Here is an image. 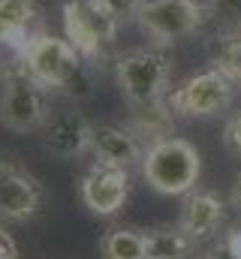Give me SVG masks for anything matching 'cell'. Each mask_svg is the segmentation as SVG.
Returning <instances> with one entry per match:
<instances>
[{
    "mask_svg": "<svg viewBox=\"0 0 241 259\" xmlns=\"http://www.w3.org/2000/svg\"><path fill=\"white\" fill-rule=\"evenodd\" d=\"M115 78L124 100L133 109H154L166 106L169 97V78H172V61L163 46L133 49L124 52L115 61Z\"/></svg>",
    "mask_w": 241,
    "mask_h": 259,
    "instance_id": "cell-3",
    "label": "cell"
},
{
    "mask_svg": "<svg viewBox=\"0 0 241 259\" xmlns=\"http://www.w3.org/2000/svg\"><path fill=\"white\" fill-rule=\"evenodd\" d=\"M235 84L217 69H205V72H196L190 78H184L178 88L169 91L166 103L172 109V115H181V118H214L220 112H226L235 100Z\"/></svg>",
    "mask_w": 241,
    "mask_h": 259,
    "instance_id": "cell-6",
    "label": "cell"
},
{
    "mask_svg": "<svg viewBox=\"0 0 241 259\" xmlns=\"http://www.w3.org/2000/svg\"><path fill=\"white\" fill-rule=\"evenodd\" d=\"M39 133H43V148L58 160L82 157L94 145V124H88L78 112H60L49 118V124Z\"/></svg>",
    "mask_w": 241,
    "mask_h": 259,
    "instance_id": "cell-9",
    "label": "cell"
},
{
    "mask_svg": "<svg viewBox=\"0 0 241 259\" xmlns=\"http://www.w3.org/2000/svg\"><path fill=\"white\" fill-rule=\"evenodd\" d=\"M0 124L12 133H39L49 124L46 88L24 69V64L3 69L0 78Z\"/></svg>",
    "mask_w": 241,
    "mask_h": 259,
    "instance_id": "cell-5",
    "label": "cell"
},
{
    "mask_svg": "<svg viewBox=\"0 0 241 259\" xmlns=\"http://www.w3.org/2000/svg\"><path fill=\"white\" fill-rule=\"evenodd\" d=\"M214 33H241V0H205Z\"/></svg>",
    "mask_w": 241,
    "mask_h": 259,
    "instance_id": "cell-17",
    "label": "cell"
},
{
    "mask_svg": "<svg viewBox=\"0 0 241 259\" xmlns=\"http://www.w3.org/2000/svg\"><path fill=\"white\" fill-rule=\"evenodd\" d=\"M12 256H15V253H12V244L0 235V259H12Z\"/></svg>",
    "mask_w": 241,
    "mask_h": 259,
    "instance_id": "cell-22",
    "label": "cell"
},
{
    "mask_svg": "<svg viewBox=\"0 0 241 259\" xmlns=\"http://www.w3.org/2000/svg\"><path fill=\"white\" fill-rule=\"evenodd\" d=\"M223 148H226L232 157L241 160V112L229 115L226 124H223Z\"/></svg>",
    "mask_w": 241,
    "mask_h": 259,
    "instance_id": "cell-18",
    "label": "cell"
},
{
    "mask_svg": "<svg viewBox=\"0 0 241 259\" xmlns=\"http://www.w3.org/2000/svg\"><path fill=\"white\" fill-rule=\"evenodd\" d=\"M223 217H226V202L220 196L211 190H193L187 193V202L181 208L178 226L190 238L205 241L223 226Z\"/></svg>",
    "mask_w": 241,
    "mask_h": 259,
    "instance_id": "cell-11",
    "label": "cell"
},
{
    "mask_svg": "<svg viewBox=\"0 0 241 259\" xmlns=\"http://www.w3.org/2000/svg\"><path fill=\"white\" fill-rule=\"evenodd\" d=\"M91 154L97 157V163L118 166V169L133 172V169L142 166V160H145V145H142V139H139L130 127L103 124V127H94Z\"/></svg>",
    "mask_w": 241,
    "mask_h": 259,
    "instance_id": "cell-10",
    "label": "cell"
},
{
    "mask_svg": "<svg viewBox=\"0 0 241 259\" xmlns=\"http://www.w3.org/2000/svg\"><path fill=\"white\" fill-rule=\"evenodd\" d=\"M196 259H241V253L226 241V238H223V241H217L211 250H205L202 256H196Z\"/></svg>",
    "mask_w": 241,
    "mask_h": 259,
    "instance_id": "cell-19",
    "label": "cell"
},
{
    "mask_svg": "<svg viewBox=\"0 0 241 259\" xmlns=\"http://www.w3.org/2000/svg\"><path fill=\"white\" fill-rule=\"evenodd\" d=\"M205 21H208L205 0H142L133 18V24L154 46L163 49L199 33Z\"/></svg>",
    "mask_w": 241,
    "mask_h": 259,
    "instance_id": "cell-4",
    "label": "cell"
},
{
    "mask_svg": "<svg viewBox=\"0 0 241 259\" xmlns=\"http://www.w3.org/2000/svg\"><path fill=\"white\" fill-rule=\"evenodd\" d=\"M232 208L238 211V217H241V175H238V181H235V190H232Z\"/></svg>",
    "mask_w": 241,
    "mask_h": 259,
    "instance_id": "cell-21",
    "label": "cell"
},
{
    "mask_svg": "<svg viewBox=\"0 0 241 259\" xmlns=\"http://www.w3.org/2000/svg\"><path fill=\"white\" fill-rule=\"evenodd\" d=\"M46 202L43 187L12 163H0V217L3 220H27Z\"/></svg>",
    "mask_w": 241,
    "mask_h": 259,
    "instance_id": "cell-8",
    "label": "cell"
},
{
    "mask_svg": "<svg viewBox=\"0 0 241 259\" xmlns=\"http://www.w3.org/2000/svg\"><path fill=\"white\" fill-rule=\"evenodd\" d=\"M211 64L217 66L235 88H241V33H214Z\"/></svg>",
    "mask_w": 241,
    "mask_h": 259,
    "instance_id": "cell-15",
    "label": "cell"
},
{
    "mask_svg": "<svg viewBox=\"0 0 241 259\" xmlns=\"http://www.w3.org/2000/svg\"><path fill=\"white\" fill-rule=\"evenodd\" d=\"M139 169L154 193L187 196L196 190L202 178V154L193 142L181 136H166L145 148V160Z\"/></svg>",
    "mask_w": 241,
    "mask_h": 259,
    "instance_id": "cell-2",
    "label": "cell"
},
{
    "mask_svg": "<svg viewBox=\"0 0 241 259\" xmlns=\"http://www.w3.org/2000/svg\"><path fill=\"white\" fill-rule=\"evenodd\" d=\"M103 259H148L145 232L136 229H112L103 241Z\"/></svg>",
    "mask_w": 241,
    "mask_h": 259,
    "instance_id": "cell-16",
    "label": "cell"
},
{
    "mask_svg": "<svg viewBox=\"0 0 241 259\" xmlns=\"http://www.w3.org/2000/svg\"><path fill=\"white\" fill-rule=\"evenodd\" d=\"M63 36L72 42V49H75L85 61H91L94 66L100 64L106 46H103V39L97 36L94 24L88 21V15H85V9H82V0H66V3H63Z\"/></svg>",
    "mask_w": 241,
    "mask_h": 259,
    "instance_id": "cell-13",
    "label": "cell"
},
{
    "mask_svg": "<svg viewBox=\"0 0 241 259\" xmlns=\"http://www.w3.org/2000/svg\"><path fill=\"white\" fill-rule=\"evenodd\" d=\"M39 15L36 0H0V42L24 55L27 39L36 33Z\"/></svg>",
    "mask_w": 241,
    "mask_h": 259,
    "instance_id": "cell-12",
    "label": "cell"
},
{
    "mask_svg": "<svg viewBox=\"0 0 241 259\" xmlns=\"http://www.w3.org/2000/svg\"><path fill=\"white\" fill-rule=\"evenodd\" d=\"M130 199V172L118 166L94 163L88 175L82 178V202L88 205L91 214L112 217Z\"/></svg>",
    "mask_w": 241,
    "mask_h": 259,
    "instance_id": "cell-7",
    "label": "cell"
},
{
    "mask_svg": "<svg viewBox=\"0 0 241 259\" xmlns=\"http://www.w3.org/2000/svg\"><path fill=\"white\" fill-rule=\"evenodd\" d=\"M24 69L52 91H63L75 100L88 97L94 88V64L85 61L66 36L36 30L24 46Z\"/></svg>",
    "mask_w": 241,
    "mask_h": 259,
    "instance_id": "cell-1",
    "label": "cell"
},
{
    "mask_svg": "<svg viewBox=\"0 0 241 259\" xmlns=\"http://www.w3.org/2000/svg\"><path fill=\"white\" fill-rule=\"evenodd\" d=\"M196 238H190L178 223L175 226H154L145 232V253L148 259H193Z\"/></svg>",
    "mask_w": 241,
    "mask_h": 259,
    "instance_id": "cell-14",
    "label": "cell"
},
{
    "mask_svg": "<svg viewBox=\"0 0 241 259\" xmlns=\"http://www.w3.org/2000/svg\"><path fill=\"white\" fill-rule=\"evenodd\" d=\"M106 3L118 12L120 21H133V18H136V9H139L142 0H106Z\"/></svg>",
    "mask_w": 241,
    "mask_h": 259,
    "instance_id": "cell-20",
    "label": "cell"
}]
</instances>
